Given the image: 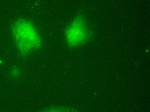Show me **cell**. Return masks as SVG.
Returning <instances> with one entry per match:
<instances>
[{"instance_id":"obj_2","label":"cell","mask_w":150,"mask_h":112,"mask_svg":"<svg viewBox=\"0 0 150 112\" xmlns=\"http://www.w3.org/2000/svg\"><path fill=\"white\" fill-rule=\"evenodd\" d=\"M86 27L81 18L74 20L67 31V42L72 46L82 44L86 38Z\"/></svg>"},{"instance_id":"obj_1","label":"cell","mask_w":150,"mask_h":112,"mask_svg":"<svg viewBox=\"0 0 150 112\" xmlns=\"http://www.w3.org/2000/svg\"><path fill=\"white\" fill-rule=\"evenodd\" d=\"M13 32L16 46L22 53H29L42 47L40 34L29 20L23 18L16 20Z\"/></svg>"}]
</instances>
